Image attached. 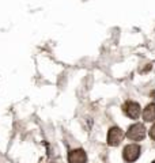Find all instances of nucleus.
<instances>
[{"label": "nucleus", "instance_id": "obj_10", "mask_svg": "<svg viewBox=\"0 0 155 163\" xmlns=\"http://www.w3.org/2000/svg\"><path fill=\"white\" fill-rule=\"evenodd\" d=\"M152 163H155V160H154V162H152Z\"/></svg>", "mask_w": 155, "mask_h": 163}, {"label": "nucleus", "instance_id": "obj_2", "mask_svg": "<svg viewBox=\"0 0 155 163\" xmlns=\"http://www.w3.org/2000/svg\"><path fill=\"white\" fill-rule=\"evenodd\" d=\"M140 147L137 144H128V146L124 148L123 151V156H124V160L128 163L135 162L139 156H140Z\"/></svg>", "mask_w": 155, "mask_h": 163}, {"label": "nucleus", "instance_id": "obj_8", "mask_svg": "<svg viewBox=\"0 0 155 163\" xmlns=\"http://www.w3.org/2000/svg\"><path fill=\"white\" fill-rule=\"evenodd\" d=\"M151 69V64H147V67H144L143 69H140V72H148Z\"/></svg>", "mask_w": 155, "mask_h": 163}, {"label": "nucleus", "instance_id": "obj_3", "mask_svg": "<svg viewBox=\"0 0 155 163\" xmlns=\"http://www.w3.org/2000/svg\"><path fill=\"white\" fill-rule=\"evenodd\" d=\"M124 139V132L118 127H113L107 132V144L112 147H117Z\"/></svg>", "mask_w": 155, "mask_h": 163}, {"label": "nucleus", "instance_id": "obj_7", "mask_svg": "<svg viewBox=\"0 0 155 163\" xmlns=\"http://www.w3.org/2000/svg\"><path fill=\"white\" fill-rule=\"evenodd\" d=\"M148 133H150L151 139H152V140H155V124L151 127V129H150V132H148Z\"/></svg>", "mask_w": 155, "mask_h": 163}, {"label": "nucleus", "instance_id": "obj_6", "mask_svg": "<svg viewBox=\"0 0 155 163\" xmlns=\"http://www.w3.org/2000/svg\"><path fill=\"white\" fill-rule=\"evenodd\" d=\"M143 120L146 122H152L155 120V103H148L143 110Z\"/></svg>", "mask_w": 155, "mask_h": 163}, {"label": "nucleus", "instance_id": "obj_9", "mask_svg": "<svg viewBox=\"0 0 155 163\" xmlns=\"http://www.w3.org/2000/svg\"><path fill=\"white\" fill-rule=\"evenodd\" d=\"M151 95H152V97H155V91H152V93H151Z\"/></svg>", "mask_w": 155, "mask_h": 163}, {"label": "nucleus", "instance_id": "obj_5", "mask_svg": "<svg viewBox=\"0 0 155 163\" xmlns=\"http://www.w3.org/2000/svg\"><path fill=\"white\" fill-rule=\"evenodd\" d=\"M87 162V155L82 148L70 151L68 154V163H86Z\"/></svg>", "mask_w": 155, "mask_h": 163}, {"label": "nucleus", "instance_id": "obj_1", "mask_svg": "<svg viewBox=\"0 0 155 163\" xmlns=\"http://www.w3.org/2000/svg\"><path fill=\"white\" fill-rule=\"evenodd\" d=\"M127 137L131 139L133 141H140L146 137V127L143 124L137 122V124H133L128 128L127 131Z\"/></svg>", "mask_w": 155, "mask_h": 163}, {"label": "nucleus", "instance_id": "obj_4", "mask_svg": "<svg viewBox=\"0 0 155 163\" xmlns=\"http://www.w3.org/2000/svg\"><path fill=\"white\" fill-rule=\"evenodd\" d=\"M123 110H124V113L128 116L129 118L136 120V118H139V116H140V111H142V109H140V105H139L137 102L127 101L124 103V106H123Z\"/></svg>", "mask_w": 155, "mask_h": 163}]
</instances>
